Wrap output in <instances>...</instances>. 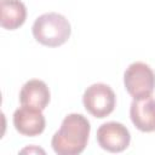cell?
<instances>
[{
    "instance_id": "3957f363",
    "label": "cell",
    "mask_w": 155,
    "mask_h": 155,
    "mask_svg": "<svg viewBox=\"0 0 155 155\" xmlns=\"http://www.w3.org/2000/svg\"><path fill=\"white\" fill-rule=\"evenodd\" d=\"M124 84L133 99L150 96L155 90V73L147 63L134 62L125 70Z\"/></svg>"
},
{
    "instance_id": "8992f818",
    "label": "cell",
    "mask_w": 155,
    "mask_h": 155,
    "mask_svg": "<svg viewBox=\"0 0 155 155\" xmlns=\"http://www.w3.org/2000/svg\"><path fill=\"white\" fill-rule=\"evenodd\" d=\"M45 125V116L39 108L22 105L13 113V126L23 136H39L44 132Z\"/></svg>"
},
{
    "instance_id": "277c9868",
    "label": "cell",
    "mask_w": 155,
    "mask_h": 155,
    "mask_svg": "<svg viewBox=\"0 0 155 155\" xmlns=\"http://www.w3.org/2000/svg\"><path fill=\"white\" fill-rule=\"evenodd\" d=\"M85 109L94 117L103 119L113 113L116 103V96L110 86L97 82L88 86L82 96Z\"/></svg>"
},
{
    "instance_id": "52a82bcc",
    "label": "cell",
    "mask_w": 155,
    "mask_h": 155,
    "mask_svg": "<svg viewBox=\"0 0 155 155\" xmlns=\"http://www.w3.org/2000/svg\"><path fill=\"white\" fill-rule=\"evenodd\" d=\"M130 116L133 125L142 132L155 131V98L150 94L136 98L131 103Z\"/></svg>"
},
{
    "instance_id": "ba28073f",
    "label": "cell",
    "mask_w": 155,
    "mask_h": 155,
    "mask_svg": "<svg viewBox=\"0 0 155 155\" xmlns=\"http://www.w3.org/2000/svg\"><path fill=\"white\" fill-rule=\"evenodd\" d=\"M50 90L47 85L39 79L27 81L19 92V101L22 105H30L39 109H45L50 102Z\"/></svg>"
},
{
    "instance_id": "7a4b0ae2",
    "label": "cell",
    "mask_w": 155,
    "mask_h": 155,
    "mask_svg": "<svg viewBox=\"0 0 155 155\" xmlns=\"http://www.w3.org/2000/svg\"><path fill=\"white\" fill-rule=\"evenodd\" d=\"M34 39L44 46L57 47L68 41L71 28L68 19L57 12L39 16L33 24Z\"/></svg>"
},
{
    "instance_id": "9c48e42d",
    "label": "cell",
    "mask_w": 155,
    "mask_h": 155,
    "mask_svg": "<svg viewBox=\"0 0 155 155\" xmlns=\"http://www.w3.org/2000/svg\"><path fill=\"white\" fill-rule=\"evenodd\" d=\"M27 18L25 5L21 0H0V24L4 29L15 30Z\"/></svg>"
},
{
    "instance_id": "30bf717a",
    "label": "cell",
    "mask_w": 155,
    "mask_h": 155,
    "mask_svg": "<svg viewBox=\"0 0 155 155\" xmlns=\"http://www.w3.org/2000/svg\"><path fill=\"white\" fill-rule=\"evenodd\" d=\"M21 153H41V154H45V151L42 150V149H40V148H36V147H30V148H25V149H23Z\"/></svg>"
},
{
    "instance_id": "5b68a950",
    "label": "cell",
    "mask_w": 155,
    "mask_h": 155,
    "mask_svg": "<svg viewBox=\"0 0 155 155\" xmlns=\"http://www.w3.org/2000/svg\"><path fill=\"white\" fill-rule=\"evenodd\" d=\"M97 142L107 151L121 153L130 145L131 134L128 128L121 122L109 121L98 127Z\"/></svg>"
},
{
    "instance_id": "6da1fadb",
    "label": "cell",
    "mask_w": 155,
    "mask_h": 155,
    "mask_svg": "<svg viewBox=\"0 0 155 155\" xmlns=\"http://www.w3.org/2000/svg\"><path fill=\"white\" fill-rule=\"evenodd\" d=\"M90 131V122L82 114H69L53 134L51 145L58 155H79L87 145Z\"/></svg>"
}]
</instances>
